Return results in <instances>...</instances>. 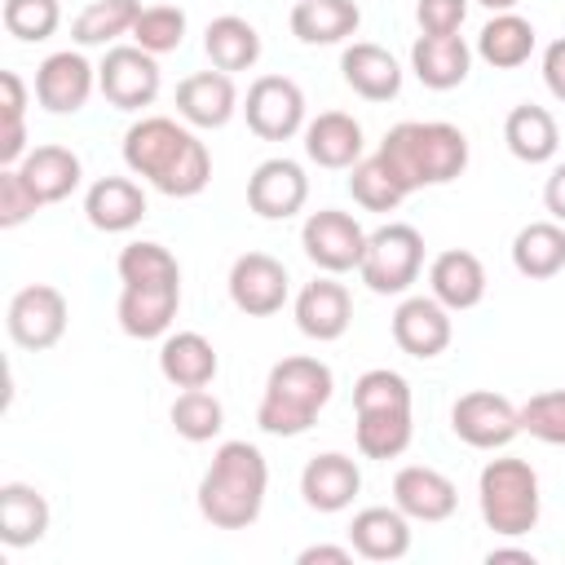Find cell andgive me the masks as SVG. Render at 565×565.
I'll use <instances>...</instances> for the list:
<instances>
[{
    "mask_svg": "<svg viewBox=\"0 0 565 565\" xmlns=\"http://www.w3.org/2000/svg\"><path fill=\"white\" fill-rule=\"evenodd\" d=\"M366 150V137H362V124L344 110H322L305 124V154L309 163L318 168H331V172H344L362 159Z\"/></svg>",
    "mask_w": 565,
    "mask_h": 565,
    "instance_id": "cell-23",
    "label": "cell"
},
{
    "mask_svg": "<svg viewBox=\"0 0 565 565\" xmlns=\"http://www.w3.org/2000/svg\"><path fill=\"white\" fill-rule=\"evenodd\" d=\"M141 13V0H93L75 13L71 22V40L79 49H97V44H115L119 35H132V22Z\"/></svg>",
    "mask_w": 565,
    "mask_h": 565,
    "instance_id": "cell-36",
    "label": "cell"
},
{
    "mask_svg": "<svg viewBox=\"0 0 565 565\" xmlns=\"http://www.w3.org/2000/svg\"><path fill=\"white\" fill-rule=\"evenodd\" d=\"M543 84L556 102H565V35L543 49Z\"/></svg>",
    "mask_w": 565,
    "mask_h": 565,
    "instance_id": "cell-45",
    "label": "cell"
},
{
    "mask_svg": "<svg viewBox=\"0 0 565 565\" xmlns=\"http://www.w3.org/2000/svg\"><path fill=\"white\" fill-rule=\"evenodd\" d=\"M119 331L132 340H163L181 309V265L163 243L137 238L119 252Z\"/></svg>",
    "mask_w": 565,
    "mask_h": 565,
    "instance_id": "cell-2",
    "label": "cell"
},
{
    "mask_svg": "<svg viewBox=\"0 0 565 565\" xmlns=\"http://www.w3.org/2000/svg\"><path fill=\"white\" fill-rule=\"evenodd\" d=\"M521 411V433H530L543 446H561L565 450V388H547L534 393Z\"/></svg>",
    "mask_w": 565,
    "mask_h": 565,
    "instance_id": "cell-41",
    "label": "cell"
},
{
    "mask_svg": "<svg viewBox=\"0 0 565 565\" xmlns=\"http://www.w3.org/2000/svg\"><path fill=\"white\" fill-rule=\"evenodd\" d=\"M477 508H481L486 530H494L499 539L530 534L543 512L539 472L530 468V459H516V455L490 459L477 477Z\"/></svg>",
    "mask_w": 565,
    "mask_h": 565,
    "instance_id": "cell-7",
    "label": "cell"
},
{
    "mask_svg": "<svg viewBox=\"0 0 565 565\" xmlns=\"http://www.w3.org/2000/svg\"><path fill=\"white\" fill-rule=\"evenodd\" d=\"M66 296L49 282H31L22 291H13L9 300V313H4V327H9V340L26 353H44L53 349L62 335H66Z\"/></svg>",
    "mask_w": 565,
    "mask_h": 565,
    "instance_id": "cell-11",
    "label": "cell"
},
{
    "mask_svg": "<svg viewBox=\"0 0 565 565\" xmlns=\"http://www.w3.org/2000/svg\"><path fill=\"white\" fill-rule=\"evenodd\" d=\"M353 415H358V424H353L358 455H366V459H397V455H406V446L415 437L406 375H397L388 366L362 371L358 384H353Z\"/></svg>",
    "mask_w": 565,
    "mask_h": 565,
    "instance_id": "cell-6",
    "label": "cell"
},
{
    "mask_svg": "<svg viewBox=\"0 0 565 565\" xmlns=\"http://www.w3.org/2000/svg\"><path fill=\"white\" fill-rule=\"evenodd\" d=\"M243 119L260 141H291L305 132V93L287 75H256L243 97Z\"/></svg>",
    "mask_w": 565,
    "mask_h": 565,
    "instance_id": "cell-9",
    "label": "cell"
},
{
    "mask_svg": "<svg viewBox=\"0 0 565 565\" xmlns=\"http://www.w3.org/2000/svg\"><path fill=\"white\" fill-rule=\"evenodd\" d=\"M463 18H468V0H419L415 4L419 35H459Z\"/></svg>",
    "mask_w": 565,
    "mask_h": 565,
    "instance_id": "cell-43",
    "label": "cell"
},
{
    "mask_svg": "<svg viewBox=\"0 0 565 565\" xmlns=\"http://www.w3.org/2000/svg\"><path fill=\"white\" fill-rule=\"evenodd\" d=\"M353 322V296L344 282H335V274H322L313 282H305L296 291V327L300 335L318 340V344H331L349 331Z\"/></svg>",
    "mask_w": 565,
    "mask_h": 565,
    "instance_id": "cell-18",
    "label": "cell"
},
{
    "mask_svg": "<svg viewBox=\"0 0 565 565\" xmlns=\"http://www.w3.org/2000/svg\"><path fill=\"white\" fill-rule=\"evenodd\" d=\"M362 9L353 0H296L291 4V35L300 44H344L358 35Z\"/></svg>",
    "mask_w": 565,
    "mask_h": 565,
    "instance_id": "cell-32",
    "label": "cell"
},
{
    "mask_svg": "<svg viewBox=\"0 0 565 565\" xmlns=\"http://www.w3.org/2000/svg\"><path fill=\"white\" fill-rule=\"evenodd\" d=\"M450 433L472 450H503L521 433V411L490 388H472L450 406Z\"/></svg>",
    "mask_w": 565,
    "mask_h": 565,
    "instance_id": "cell-13",
    "label": "cell"
},
{
    "mask_svg": "<svg viewBox=\"0 0 565 565\" xmlns=\"http://www.w3.org/2000/svg\"><path fill=\"white\" fill-rule=\"evenodd\" d=\"M450 335H455L450 309L433 291L428 296H402V305L393 309V344L406 358L433 362L450 349Z\"/></svg>",
    "mask_w": 565,
    "mask_h": 565,
    "instance_id": "cell-16",
    "label": "cell"
},
{
    "mask_svg": "<svg viewBox=\"0 0 565 565\" xmlns=\"http://www.w3.org/2000/svg\"><path fill=\"white\" fill-rule=\"evenodd\" d=\"M300 247H305V256H309L322 274H349V269L362 265L366 230L358 225L353 212L322 207V212H309V216H305V225H300Z\"/></svg>",
    "mask_w": 565,
    "mask_h": 565,
    "instance_id": "cell-12",
    "label": "cell"
},
{
    "mask_svg": "<svg viewBox=\"0 0 565 565\" xmlns=\"http://www.w3.org/2000/svg\"><path fill=\"white\" fill-rule=\"evenodd\" d=\"M234 110H243L238 106V88L216 66L212 71H194V75H185L177 84V115L190 128H225L234 119Z\"/></svg>",
    "mask_w": 565,
    "mask_h": 565,
    "instance_id": "cell-21",
    "label": "cell"
},
{
    "mask_svg": "<svg viewBox=\"0 0 565 565\" xmlns=\"http://www.w3.org/2000/svg\"><path fill=\"white\" fill-rule=\"evenodd\" d=\"M362 490V468L353 455L340 450H322L305 463L300 472V499L313 512H344Z\"/></svg>",
    "mask_w": 565,
    "mask_h": 565,
    "instance_id": "cell-20",
    "label": "cell"
},
{
    "mask_svg": "<svg viewBox=\"0 0 565 565\" xmlns=\"http://www.w3.org/2000/svg\"><path fill=\"white\" fill-rule=\"evenodd\" d=\"M358 552L353 547H335V543H313L296 556V565H349Z\"/></svg>",
    "mask_w": 565,
    "mask_h": 565,
    "instance_id": "cell-46",
    "label": "cell"
},
{
    "mask_svg": "<svg viewBox=\"0 0 565 565\" xmlns=\"http://www.w3.org/2000/svg\"><path fill=\"white\" fill-rule=\"evenodd\" d=\"M349 194H353V203H358V207H366V212H393V207L406 199L402 181L384 168V159H380V154L358 159V163L349 168Z\"/></svg>",
    "mask_w": 565,
    "mask_h": 565,
    "instance_id": "cell-38",
    "label": "cell"
},
{
    "mask_svg": "<svg viewBox=\"0 0 565 565\" xmlns=\"http://www.w3.org/2000/svg\"><path fill=\"white\" fill-rule=\"evenodd\" d=\"M411 71L433 93L459 88L472 71V49L463 35H419L411 44Z\"/></svg>",
    "mask_w": 565,
    "mask_h": 565,
    "instance_id": "cell-28",
    "label": "cell"
},
{
    "mask_svg": "<svg viewBox=\"0 0 565 565\" xmlns=\"http://www.w3.org/2000/svg\"><path fill=\"white\" fill-rule=\"evenodd\" d=\"M225 287H230V300H234L238 313H247V318H274L287 305L291 278H287V265L274 260L269 252H243L230 265Z\"/></svg>",
    "mask_w": 565,
    "mask_h": 565,
    "instance_id": "cell-14",
    "label": "cell"
},
{
    "mask_svg": "<svg viewBox=\"0 0 565 565\" xmlns=\"http://www.w3.org/2000/svg\"><path fill=\"white\" fill-rule=\"evenodd\" d=\"M503 141H508V150H512L521 163H547V159H556L561 132H556L552 110H543V106H534V102H521V106H512L508 119H503Z\"/></svg>",
    "mask_w": 565,
    "mask_h": 565,
    "instance_id": "cell-35",
    "label": "cell"
},
{
    "mask_svg": "<svg viewBox=\"0 0 565 565\" xmlns=\"http://www.w3.org/2000/svg\"><path fill=\"white\" fill-rule=\"evenodd\" d=\"M512 269L530 282L556 278L565 269V225L561 221H530L512 238Z\"/></svg>",
    "mask_w": 565,
    "mask_h": 565,
    "instance_id": "cell-31",
    "label": "cell"
},
{
    "mask_svg": "<svg viewBox=\"0 0 565 565\" xmlns=\"http://www.w3.org/2000/svg\"><path fill=\"white\" fill-rule=\"evenodd\" d=\"M168 419H172L177 437H185V441H212L225 428V406L207 388H181L177 402H172V411H168Z\"/></svg>",
    "mask_w": 565,
    "mask_h": 565,
    "instance_id": "cell-37",
    "label": "cell"
},
{
    "mask_svg": "<svg viewBox=\"0 0 565 565\" xmlns=\"http://www.w3.org/2000/svg\"><path fill=\"white\" fill-rule=\"evenodd\" d=\"M486 565H534V552H525V547H490Z\"/></svg>",
    "mask_w": 565,
    "mask_h": 565,
    "instance_id": "cell-48",
    "label": "cell"
},
{
    "mask_svg": "<svg viewBox=\"0 0 565 565\" xmlns=\"http://www.w3.org/2000/svg\"><path fill=\"white\" fill-rule=\"evenodd\" d=\"M349 547L362 561H402L411 552V516L393 508H362L349 521Z\"/></svg>",
    "mask_w": 565,
    "mask_h": 565,
    "instance_id": "cell-25",
    "label": "cell"
},
{
    "mask_svg": "<svg viewBox=\"0 0 565 565\" xmlns=\"http://www.w3.org/2000/svg\"><path fill=\"white\" fill-rule=\"evenodd\" d=\"M49 499L26 486V481H4L0 486V543L4 547H31L49 534Z\"/></svg>",
    "mask_w": 565,
    "mask_h": 565,
    "instance_id": "cell-30",
    "label": "cell"
},
{
    "mask_svg": "<svg viewBox=\"0 0 565 565\" xmlns=\"http://www.w3.org/2000/svg\"><path fill=\"white\" fill-rule=\"evenodd\" d=\"M181 40H185V9H177V4H141L137 22H132V44H141L154 57H163V53H177Z\"/></svg>",
    "mask_w": 565,
    "mask_h": 565,
    "instance_id": "cell-39",
    "label": "cell"
},
{
    "mask_svg": "<svg viewBox=\"0 0 565 565\" xmlns=\"http://www.w3.org/2000/svg\"><path fill=\"white\" fill-rule=\"evenodd\" d=\"M221 371V358L203 331H168L159 344V375L172 388H207Z\"/></svg>",
    "mask_w": 565,
    "mask_h": 565,
    "instance_id": "cell-27",
    "label": "cell"
},
{
    "mask_svg": "<svg viewBox=\"0 0 565 565\" xmlns=\"http://www.w3.org/2000/svg\"><path fill=\"white\" fill-rule=\"evenodd\" d=\"M159 57L146 53L141 44H110L106 57L97 62V88L115 110H141L159 97Z\"/></svg>",
    "mask_w": 565,
    "mask_h": 565,
    "instance_id": "cell-10",
    "label": "cell"
},
{
    "mask_svg": "<svg viewBox=\"0 0 565 565\" xmlns=\"http://www.w3.org/2000/svg\"><path fill=\"white\" fill-rule=\"evenodd\" d=\"M375 154L411 194L424 185L455 181L468 168V137H463V128H455L446 119H406L384 132Z\"/></svg>",
    "mask_w": 565,
    "mask_h": 565,
    "instance_id": "cell-4",
    "label": "cell"
},
{
    "mask_svg": "<svg viewBox=\"0 0 565 565\" xmlns=\"http://www.w3.org/2000/svg\"><path fill=\"white\" fill-rule=\"evenodd\" d=\"M0 124H26V84L18 71H0Z\"/></svg>",
    "mask_w": 565,
    "mask_h": 565,
    "instance_id": "cell-44",
    "label": "cell"
},
{
    "mask_svg": "<svg viewBox=\"0 0 565 565\" xmlns=\"http://www.w3.org/2000/svg\"><path fill=\"white\" fill-rule=\"evenodd\" d=\"M309 199V177L296 159H265L252 168L247 177V207L260 216V221H287L305 207Z\"/></svg>",
    "mask_w": 565,
    "mask_h": 565,
    "instance_id": "cell-17",
    "label": "cell"
},
{
    "mask_svg": "<svg viewBox=\"0 0 565 565\" xmlns=\"http://www.w3.org/2000/svg\"><path fill=\"white\" fill-rule=\"evenodd\" d=\"M203 53H207V62H212L216 71H225V75L252 71V66L260 62V31H256L247 18H238V13H221V18H212L207 31H203Z\"/></svg>",
    "mask_w": 565,
    "mask_h": 565,
    "instance_id": "cell-33",
    "label": "cell"
},
{
    "mask_svg": "<svg viewBox=\"0 0 565 565\" xmlns=\"http://www.w3.org/2000/svg\"><path fill=\"white\" fill-rule=\"evenodd\" d=\"M0 22L13 40L22 44H40L62 26V4L57 0H4L0 4Z\"/></svg>",
    "mask_w": 565,
    "mask_h": 565,
    "instance_id": "cell-40",
    "label": "cell"
},
{
    "mask_svg": "<svg viewBox=\"0 0 565 565\" xmlns=\"http://www.w3.org/2000/svg\"><path fill=\"white\" fill-rule=\"evenodd\" d=\"M534 53V22L521 13H494L481 31H477V57L494 71H516L525 66Z\"/></svg>",
    "mask_w": 565,
    "mask_h": 565,
    "instance_id": "cell-34",
    "label": "cell"
},
{
    "mask_svg": "<svg viewBox=\"0 0 565 565\" xmlns=\"http://www.w3.org/2000/svg\"><path fill=\"white\" fill-rule=\"evenodd\" d=\"M331 393H335L331 366L322 358L291 353V358L269 366L265 393H260V406H256V424L269 437H300L327 411Z\"/></svg>",
    "mask_w": 565,
    "mask_h": 565,
    "instance_id": "cell-5",
    "label": "cell"
},
{
    "mask_svg": "<svg viewBox=\"0 0 565 565\" xmlns=\"http://www.w3.org/2000/svg\"><path fill=\"white\" fill-rule=\"evenodd\" d=\"M97 88V66L79 49H57L35 66V102L49 115H75Z\"/></svg>",
    "mask_w": 565,
    "mask_h": 565,
    "instance_id": "cell-15",
    "label": "cell"
},
{
    "mask_svg": "<svg viewBox=\"0 0 565 565\" xmlns=\"http://www.w3.org/2000/svg\"><path fill=\"white\" fill-rule=\"evenodd\" d=\"M424 269V234L406 221H388L375 234H366V252L358 265V278L375 296H406L411 282Z\"/></svg>",
    "mask_w": 565,
    "mask_h": 565,
    "instance_id": "cell-8",
    "label": "cell"
},
{
    "mask_svg": "<svg viewBox=\"0 0 565 565\" xmlns=\"http://www.w3.org/2000/svg\"><path fill=\"white\" fill-rule=\"evenodd\" d=\"M18 172H22V181L35 190V199H40L44 207L71 199V194L79 190V181H84V163H79V154L66 150V146H35V150H26V159L18 163Z\"/></svg>",
    "mask_w": 565,
    "mask_h": 565,
    "instance_id": "cell-29",
    "label": "cell"
},
{
    "mask_svg": "<svg viewBox=\"0 0 565 565\" xmlns=\"http://www.w3.org/2000/svg\"><path fill=\"white\" fill-rule=\"evenodd\" d=\"M44 203L35 199V190L22 181L18 168H0V230H18L22 221H31Z\"/></svg>",
    "mask_w": 565,
    "mask_h": 565,
    "instance_id": "cell-42",
    "label": "cell"
},
{
    "mask_svg": "<svg viewBox=\"0 0 565 565\" xmlns=\"http://www.w3.org/2000/svg\"><path fill=\"white\" fill-rule=\"evenodd\" d=\"M428 291L450 309V313H463V309H477L486 300V265L463 252V247H446L433 256L428 265Z\"/></svg>",
    "mask_w": 565,
    "mask_h": 565,
    "instance_id": "cell-24",
    "label": "cell"
},
{
    "mask_svg": "<svg viewBox=\"0 0 565 565\" xmlns=\"http://www.w3.org/2000/svg\"><path fill=\"white\" fill-rule=\"evenodd\" d=\"M269 494V463L252 441H221L199 477V516L212 530H247L260 521Z\"/></svg>",
    "mask_w": 565,
    "mask_h": 565,
    "instance_id": "cell-3",
    "label": "cell"
},
{
    "mask_svg": "<svg viewBox=\"0 0 565 565\" xmlns=\"http://www.w3.org/2000/svg\"><path fill=\"white\" fill-rule=\"evenodd\" d=\"M84 216L102 234H128L146 216V190L132 177H97L84 194Z\"/></svg>",
    "mask_w": 565,
    "mask_h": 565,
    "instance_id": "cell-26",
    "label": "cell"
},
{
    "mask_svg": "<svg viewBox=\"0 0 565 565\" xmlns=\"http://www.w3.org/2000/svg\"><path fill=\"white\" fill-rule=\"evenodd\" d=\"M124 168L168 199H194L212 181V154L190 124L141 115L124 132Z\"/></svg>",
    "mask_w": 565,
    "mask_h": 565,
    "instance_id": "cell-1",
    "label": "cell"
},
{
    "mask_svg": "<svg viewBox=\"0 0 565 565\" xmlns=\"http://www.w3.org/2000/svg\"><path fill=\"white\" fill-rule=\"evenodd\" d=\"M393 503L411 516V521H424V525H437V521H450L455 508H459V490L446 472L428 468V463H406L397 468L393 477Z\"/></svg>",
    "mask_w": 565,
    "mask_h": 565,
    "instance_id": "cell-19",
    "label": "cell"
},
{
    "mask_svg": "<svg viewBox=\"0 0 565 565\" xmlns=\"http://www.w3.org/2000/svg\"><path fill=\"white\" fill-rule=\"evenodd\" d=\"M477 4H486L490 13H508V9H516L521 0H477Z\"/></svg>",
    "mask_w": 565,
    "mask_h": 565,
    "instance_id": "cell-49",
    "label": "cell"
},
{
    "mask_svg": "<svg viewBox=\"0 0 565 565\" xmlns=\"http://www.w3.org/2000/svg\"><path fill=\"white\" fill-rule=\"evenodd\" d=\"M543 207L552 212V221L565 225V159L547 172V185H543Z\"/></svg>",
    "mask_w": 565,
    "mask_h": 565,
    "instance_id": "cell-47",
    "label": "cell"
},
{
    "mask_svg": "<svg viewBox=\"0 0 565 565\" xmlns=\"http://www.w3.org/2000/svg\"><path fill=\"white\" fill-rule=\"evenodd\" d=\"M340 75L362 102H393L402 93V75L406 71L388 49H380L371 40H353L340 53Z\"/></svg>",
    "mask_w": 565,
    "mask_h": 565,
    "instance_id": "cell-22",
    "label": "cell"
}]
</instances>
